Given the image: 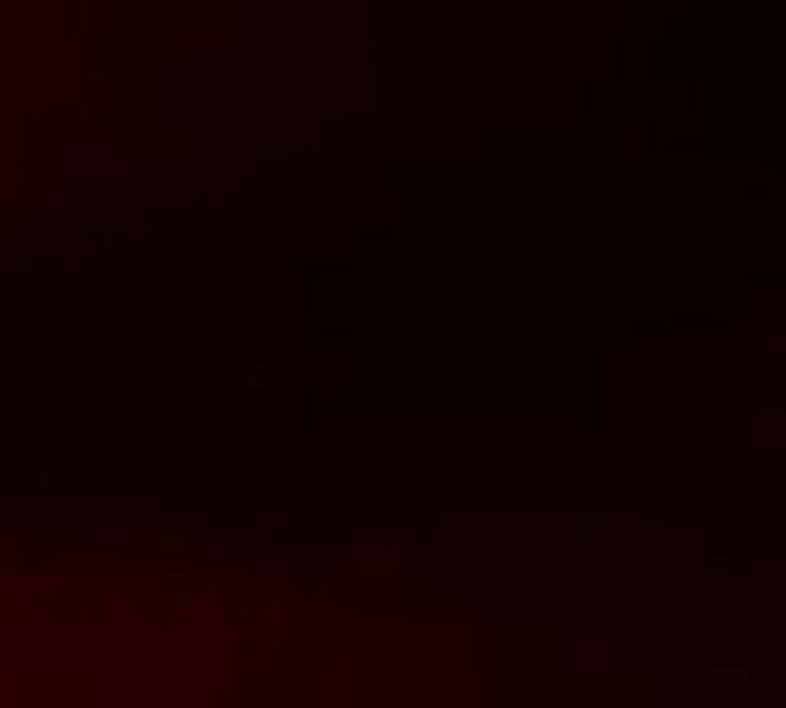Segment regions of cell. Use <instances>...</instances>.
<instances>
[{
    "mask_svg": "<svg viewBox=\"0 0 786 708\" xmlns=\"http://www.w3.org/2000/svg\"><path fill=\"white\" fill-rule=\"evenodd\" d=\"M674 172H708V158H669Z\"/></svg>",
    "mask_w": 786,
    "mask_h": 708,
    "instance_id": "obj_3",
    "label": "cell"
},
{
    "mask_svg": "<svg viewBox=\"0 0 786 708\" xmlns=\"http://www.w3.org/2000/svg\"><path fill=\"white\" fill-rule=\"evenodd\" d=\"M747 344V335L742 330H728V335H722V349H742Z\"/></svg>",
    "mask_w": 786,
    "mask_h": 708,
    "instance_id": "obj_6",
    "label": "cell"
},
{
    "mask_svg": "<svg viewBox=\"0 0 786 708\" xmlns=\"http://www.w3.org/2000/svg\"><path fill=\"white\" fill-rule=\"evenodd\" d=\"M747 187H772V172L762 163H747Z\"/></svg>",
    "mask_w": 786,
    "mask_h": 708,
    "instance_id": "obj_2",
    "label": "cell"
},
{
    "mask_svg": "<svg viewBox=\"0 0 786 708\" xmlns=\"http://www.w3.org/2000/svg\"><path fill=\"white\" fill-rule=\"evenodd\" d=\"M688 113L708 118V79H688Z\"/></svg>",
    "mask_w": 786,
    "mask_h": 708,
    "instance_id": "obj_1",
    "label": "cell"
},
{
    "mask_svg": "<svg viewBox=\"0 0 786 708\" xmlns=\"http://www.w3.org/2000/svg\"><path fill=\"white\" fill-rule=\"evenodd\" d=\"M708 310H713V315H752V310H747V305H737V300H713Z\"/></svg>",
    "mask_w": 786,
    "mask_h": 708,
    "instance_id": "obj_4",
    "label": "cell"
},
{
    "mask_svg": "<svg viewBox=\"0 0 786 708\" xmlns=\"http://www.w3.org/2000/svg\"><path fill=\"white\" fill-rule=\"evenodd\" d=\"M767 349L781 354V349H786V330H767Z\"/></svg>",
    "mask_w": 786,
    "mask_h": 708,
    "instance_id": "obj_5",
    "label": "cell"
}]
</instances>
